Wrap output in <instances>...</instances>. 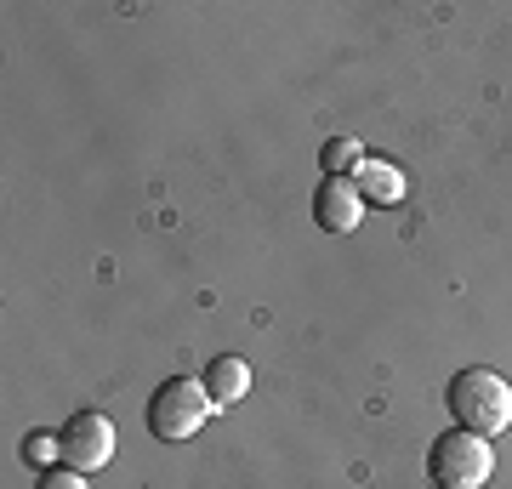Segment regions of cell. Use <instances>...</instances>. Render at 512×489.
I'll use <instances>...</instances> for the list:
<instances>
[{
    "instance_id": "6da1fadb",
    "label": "cell",
    "mask_w": 512,
    "mask_h": 489,
    "mask_svg": "<svg viewBox=\"0 0 512 489\" xmlns=\"http://www.w3.org/2000/svg\"><path fill=\"white\" fill-rule=\"evenodd\" d=\"M444 404H450V416L478 438H495V433L512 427V381L495 376V370H484V364L461 370V376L450 381Z\"/></svg>"
},
{
    "instance_id": "7a4b0ae2",
    "label": "cell",
    "mask_w": 512,
    "mask_h": 489,
    "mask_svg": "<svg viewBox=\"0 0 512 489\" xmlns=\"http://www.w3.org/2000/svg\"><path fill=\"white\" fill-rule=\"evenodd\" d=\"M211 410H217V404H211V393H205V381L171 376V381H160L154 399H148V433L160 438V444H188V438L205 427Z\"/></svg>"
},
{
    "instance_id": "3957f363",
    "label": "cell",
    "mask_w": 512,
    "mask_h": 489,
    "mask_svg": "<svg viewBox=\"0 0 512 489\" xmlns=\"http://www.w3.org/2000/svg\"><path fill=\"white\" fill-rule=\"evenodd\" d=\"M490 472H495L490 438L467 433V427L433 438V450H427V478H433L439 489H484Z\"/></svg>"
},
{
    "instance_id": "277c9868",
    "label": "cell",
    "mask_w": 512,
    "mask_h": 489,
    "mask_svg": "<svg viewBox=\"0 0 512 489\" xmlns=\"http://www.w3.org/2000/svg\"><path fill=\"white\" fill-rule=\"evenodd\" d=\"M57 444H63V467L74 472H97V467H109V455H114V421L103 416V410H80V416L63 421V433H57Z\"/></svg>"
},
{
    "instance_id": "5b68a950",
    "label": "cell",
    "mask_w": 512,
    "mask_h": 489,
    "mask_svg": "<svg viewBox=\"0 0 512 489\" xmlns=\"http://www.w3.org/2000/svg\"><path fill=\"white\" fill-rule=\"evenodd\" d=\"M313 222H319L325 234H353V228L365 222V200H359L353 177H325L319 182V194H313Z\"/></svg>"
},
{
    "instance_id": "8992f818",
    "label": "cell",
    "mask_w": 512,
    "mask_h": 489,
    "mask_svg": "<svg viewBox=\"0 0 512 489\" xmlns=\"http://www.w3.org/2000/svg\"><path fill=\"white\" fill-rule=\"evenodd\" d=\"M353 188H359V200H376V205H399L404 200V171L393 160H382V154H376V160H359V171H353Z\"/></svg>"
},
{
    "instance_id": "52a82bcc",
    "label": "cell",
    "mask_w": 512,
    "mask_h": 489,
    "mask_svg": "<svg viewBox=\"0 0 512 489\" xmlns=\"http://www.w3.org/2000/svg\"><path fill=\"white\" fill-rule=\"evenodd\" d=\"M205 393H211V404H239L245 393H251V370H245V359H234V353H222V359H211V370H205Z\"/></svg>"
},
{
    "instance_id": "ba28073f",
    "label": "cell",
    "mask_w": 512,
    "mask_h": 489,
    "mask_svg": "<svg viewBox=\"0 0 512 489\" xmlns=\"http://www.w3.org/2000/svg\"><path fill=\"white\" fill-rule=\"evenodd\" d=\"M359 160H365V148L353 143V137H330L325 154H319L325 177H353V171H359Z\"/></svg>"
},
{
    "instance_id": "9c48e42d",
    "label": "cell",
    "mask_w": 512,
    "mask_h": 489,
    "mask_svg": "<svg viewBox=\"0 0 512 489\" xmlns=\"http://www.w3.org/2000/svg\"><path fill=\"white\" fill-rule=\"evenodd\" d=\"M35 489H86V472H74V467H46Z\"/></svg>"
},
{
    "instance_id": "30bf717a",
    "label": "cell",
    "mask_w": 512,
    "mask_h": 489,
    "mask_svg": "<svg viewBox=\"0 0 512 489\" xmlns=\"http://www.w3.org/2000/svg\"><path fill=\"white\" fill-rule=\"evenodd\" d=\"M52 450H63L52 433H29V438H23V455H29L35 467H46V461H52Z\"/></svg>"
}]
</instances>
